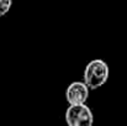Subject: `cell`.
I'll list each match as a JSON object with an SVG mask.
<instances>
[{
  "instance_id": "obj_1",
  "label": "cell",
  "mask_w": 127,
  "mask_h": 126,
  "mask_svg": "<svg viewBox=\"0 0 127 126\" xmlns=\"http://www.w3.org/2000/svg\"><path fill=\"white\" fill-rule=\"evenodd\" d=\"M109 74L110 71L106 62L102 59H93L85 67L84 82L90 90H95L107 82Z\"/></svg>"
},
{
  "instance_id": "obj_2",
  "label": "cell",
  "mask_w": 127,
  "mask_h": 126,
  "mask_svg": "<svg viewBox=\"0 0 127 126\" xmlns=\"http://www.w3.org/2000/svg\"><path fill=\"white\" fill-rule=\"evenodd\" d=\"M65 123L68 126H93V111L85 104L69 105L65 111Z\"/></svg>"
},
{
  "instance_id": "obj_3",
  "label": "cell",
  "mask_w": 127,
  "mask_h": 126,
  "mask_svg": "<svg viewBox=\"0 0 127 126\" xmlns=\"http://www.w3.org/2000/svg\"><path fill=\"white\" fill-rule=\"evenodd\" d=\"M89 91L90 89L85 82H73L68 85L65 90V99L69 105L85 104L89 98Z\"/></svg>"
},
{
  "instance_id": "obj_4",
  "label": "cell",
  "mask_w": 127,
  "mask_h": 126,
  "mask_svg": "<svg viewBox=\"0 0 127 126\" xmlns=\"http://www.w3.org/2000/svg\"><path fill=\"white\" fill-rule=\"evenodd\" d=\"M12 0H0V16H4L11 9Z\"/></svg>"
}]
</instances>
